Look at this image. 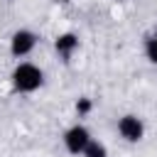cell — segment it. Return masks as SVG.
<instances>
[{
  "label": "cell",
  "instance_id": "6",
  "mask_svg": "<svg viewBox=\"0 0 157 157\" xmlns=\"http://www.w3.org/2000/svg\"><path fill=\"white\" fill-rule=\"evenodd\" d=\"M81 155H83V157H108V150H105V145H103V142H98V140H91Z\"/></svg>",
  "mask_w": 157,
  "mask_h": 157
},
{
  "label": "cell",
  "instance_id": "9",
  "mask_svg": "<svg viewBox=\"0 0 157 157\" xmlns=\"http://www.w3.org/2000/svg\"><path fill=\"white\" fill-rule=\"evenodd\" d=\"M56 2H69V0H56Z\"/></svg>",
  "mask_w": 157,
  "mask_h": 157
},
{
  "label": "cell",
  "instance_id": "8",
  "mask_svg": "<svg viewBox=\"0 0 157 157\" xmlns=\"http://www.w3.org/2000/svg\"><path fill=\"white\" fill-rule=\"evenodd\" d=\"M91 108H93L91 98H86V96H83V98H78V101H76V113H78V115H88V113H91Z\"/></svg>",
  "mask_w": 157,
  "mask_h": 157
},
{
  "label": "cell",
  "instance_id": "3",
  "mask_svg": "<svg viewBox=\"0 0 157 157\" xmlns=\"http://www.w3.org/2000/svg\"><path fill=\"white\" fill-rule=\"evenodd\" d=\"M118 132L128 142H140L142 135H145V125H142V120L137 115H123L118 120Z\"/></svg>",
  "mask_w": 157,
  "mask_h": 157
},
{
  "label": "cell",
  "instance_id": "7",
  "mask_svg": "<svg viewBox=\"0 0 157 157\" xmlns=\"http://www.w3.org/2000/svg\"><path fill=\"white\" fill-rule=\"evenodd\" d=\"M145 54H147V59H150L152 64H157V34L145 42Z\"/></svg>",
  "mask_w": 157,
  "mask_h": 157
},
{
  "label": "cell",
  "instance_id": "1",
  "mask_svg": "<svg viewBox=\"0 0 157 157\" xmlns=\"http://www.w3.org/2000/svg\"><path fill=\"white\" fill-rule=\"evenodd\" d=\"M12 88L17 93H34L42 83H44V71L37 66V64H29V61H22L12 69Z\"/></svg>",
  "mask_w": 157,
  "mask_h": 157
},
{
  "label": "cell",
  "instance_id": "4",
  "mask_svg": "<svg viewBox=\"0 0 157 157\" xmlns=\"http://www.w3.org/2000/svg\"><path fill=\"white\" fill-rule=\"evenodd\" d=\"M37 47V34L29 29H17L10 39V52L12 56H27L32 49Z\"/></svg>",
  "mask_w": 157,
  "mask_h": 157
},
{
  "label": "cell",
  "instance_id": "2",
  "mask_svg": "<svg viewBox=\"0 0 157 157\" xmlns=\"http://www.w3.org/2000/svg\"><path fill=\"white\" fill-rule=\"evenodd\" d=\"M88 142H91V132H88V128H83V125H78V123L71 125V128L64 132V145H66V150H69L71 155H81Z\"/></svg>",
  "mask_w": 157,
  "mask_h": 157
},
{
  "label": "cell",
  "instance_id": "5",
  "mask_svg": "<svg viewBox=\"0 0 157 157\" xmlns=\"http://www.w3.org/2000/svg\"><path fill=\"white\" fill-rule=\"evenodd\" d=\"M54 49H56V54H59L61 59H69V56L78 49V37H76L74 32L56 34V39H54Z\"/></svg>",
  "mask_w": 157,
  "mask_h": 157
}]
</instances>
